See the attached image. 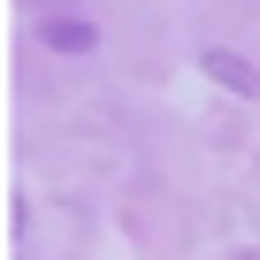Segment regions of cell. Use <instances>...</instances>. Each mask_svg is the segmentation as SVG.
Returning <instances> with one entry per match:
<instances>
[{
	"label": "cell",
	"mask_w": 260,
	"mask_h": 260,
	"mask_svg": "<svg viewBox=\"0 0 260 260\" xmlns=\"http://www.w3.org/2000/svg\"><path fill=\"white\" fill-rule=\"evenodd\" d=\"M39 39H46L54 54H92V46H100V31H92V23L77 16V8H61V16H46V23H39Z\"/></svg>",
	"instance_id": "obj_1"
},
{
	"label": "cell",
	"mask_w": 260,
	"mask_h": 260,
	"mask_svg": "<svg viewBox=\"0 0 260 260\" xmlns=\"http://www.w3.org/2000/svg\"><path fill=\"white\" fill-rule=\"evenodd\" d=\"M207 77H214L222 92H245V100H260V69H252L245 54H222V46H207Z\"/></svg>",
	"instance_id": "obj_2"
},
{
	"label": "cell",
	"mask_w": 260,
	"mask_h": 260,
	"mask_svg": "<svg viewBox=\"0 0 260 260\" xmlns=\"http://www.w3.org/2000/svg\"><path fill=\"white\" fill-rule=\"evenodd\" d=\"M39 8H54V16H61V8H77V0H39Z\"/></svg>",
	"instance_id": "obj_3"
}]
</instances>
